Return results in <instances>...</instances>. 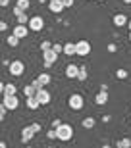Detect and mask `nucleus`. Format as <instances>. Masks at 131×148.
Masks as SVG:
<instances>
[{
	"label": "nucleus",
	"mask_w": 131,
	"mask_h": 148,
	"mask_svg": "<svg viewBox=\"0 0 131 148\" xmlns=\"http://www.w3.org/2000/svg\"><path fill=\"white\" fill-rule=\"evenodd\" d=\"M68 104H70V108L71 110H81L83 106H85V100H83V96L81 94H71L70 96V100H68Z\"/></svg>",
	"instance_id": "obj_6"
},
{
	"label": "nucleus",
	"mask_w": 131,
	"mask_h": 148,
	"mask_svg": "<svg viewBox=\"0 0 131 148\" xmlns=\"http://www.w3.org/2000/svg\"><path fill=\"white\" fill-rule=\"evenodd\" d=\"M48 48H52V42H48V40H43V42H41V50H48Z\"/></svg>",
	"instance_id": "obj_27"
},
{
	"label": "nucleus",
	"mask_w": 131,
	"mask_h": 148,
	"mask_svg": "<svg viewBox=\"0 0 131 148\" xmlns=\"http://www.w3.org/2000/svg\"><path fill=\"white\" fill-rule=\"evenodd\" d=\"M127 27H129V31H131V19H127Z\"/></svg>",
	"instance_id": "obj_40"
},
{
	"label": "nucleus",
	"mask_w": 131,
	"mask_h": 148,
	"mask_svg": "<svg viewBox=\"0 0 131 148\" xmlns=\"http://www.w3.org/2000/svg\"><path fill=\"white\" fill-rule=\"evenodd\" d=\"M27 148H33V146H27Z\"/></svg>",
	"instance_id": "obj_43"
},
{
	"label": "nucleus",
	"mask_w": 131,
	"mask_h": 148,
	"mask_svg": "<svg viewBox=\"0 0 131 148\" xmlns=\"http://www.w3.org/2000/svg\"><path fill=\"white\" fill-rule=\"evenodd\" d=\"M39 2H41V4H44V2H46V0H39Z\"/></svg>",
	"instance_id": "obj_41"
},
{
	"label": "nucleus",
	"mask_w": 131,
	"mask_h": 148,
	"mask_svg": "<svg viewBox=\"0 0 131 148\" xmlns=\"http://www.w3.org/2000/svg\"><path fill=\"white\" fill-rule=\"evenodd\" d=\"M94 123H97V121H94V117H85V119L81 121V125L85 127V129H93Z\"/></svg>",
	"instance_id": "obj_18"
},
{
	"label": "nucleus",
	"mask_w": 131,
	"mask_h": 148,
	"mask_svg": "<svg viewBox=\"0 0 131 148\" xmlns=\"http://www.w3.org/2000/svg\"><path fill=\"white\" fill-rule=\"evenodd\" d=\"M114 25L116 27H123V25H127V16L125 14H116L114 16Z\"/></svg>",
	"instance_id": "obj_14"
},
{
	"label": "nucleus",
	"mask_w": 131,
	"mask_h": 148,
	"mask_svg": "<svg viewBox=\"0 0 131 148\" xmlns=\"http://www.w3.org/2000/svg\"><path fill=\"white\" fill-rule=\"evenodd\" d=\"M62 52H64V54H68V56H73V54H75V42H66V44H62Z\"/></svg>",
	"instance_id": "obj_16"
},
{
	"label": "nucleus",
	"mask_w": 131,
	"mask_h": 148,
	"mask_svg": "<svg viewBox=\"0 0 131 148\" xmlns=\"http://www.w3.org/2000/svg\"><path fill=\"white\" fill-rule=\"evenodd\" d=\"M10 4V0H0V8H4V6Z\"/></svg>",
	"instance_id": "obj_36"
},
{
	"label": "nucleus",
	"mask_w": 131,
	"mask_h": 148,
	"mask_svg": "<svg viewBox=\"0 0 131 148\" xmlns=\"http://www.w3.org/2000/svg\"><path fill=\"white\" fill-rule=\"evenodd\" d=\"M35 98H37V102L41 106H46L50 102V92H48V90H44V87H43V88H39L37 92H35Z\"/></svg>",
	"instance_id": "obj_7"
},
{
	"label": "nucleus",
	"mask_w": 131,
	"mask_h": 148,
	"mask_svg": "<svg viewBox=\"0 0 131 148\" xmlns=\"http://www.w3.org/2000/svg\"><path fill=\"white\" fill-rule=\"evenodd\" d=\"M43 58H44V66L50 67L56 60H58V54H56L52 48H48V50H44V52H43Z\"/></svg>",
	"instance_id": "obj_8"
},
{
	"label": "nucleus",
	"mask_w": 131,
	"mask_h": 148,
	"mask_svg": "<svg viewBox=\"0 0 131 148\" xmlns=\"http://www.w3.org/2000/svg\"><path fill=\"white\" fill-rule=\"evenodd\" d=\"M35 81L39 83V87L43 88V87H46V85H48V83L52 81V77H50V73H41V75H39L37 79H35Z\"/></svg>",
	"instance_id": "obj_12"
},
{
	"label": "nucleus",
	"mask_w": 131,
	"mask_h": 148,
	"mask_svg": "<svg viewBox=\"0 0 131 148\" xmlns=\"http://www.w3.org/2000/svg\"><path fill=\"white\" fill-rule=\"evenodd\" d=\"M116 50H118L116 44H108V52H116Z\"/></svg>",
	"instance_id": "obj_34"
},
{
	"label": "nucleus",
	"mask_w": 131,
	"mask_h": 148,
	"mask_svg": "<svg viewBox=\"0 0 131 148\" xmlns=\"http://www.w3.org/2000/svg\"><path fill=\"white\" fill-rule=\"evenodd\" d=\"M60 123H62V121H60V119H54V121H52V129H56V127L60 125Z\"/></svg>",
	"instance_id": "obj_35"
},
{
	"label": "nucleus",
	"mask_w": 131,
	"mask_h": 148,
	"mask_svg": "<svg viewBox=\"0 0 131 148\" xmlns=\"http://www.w3.org/2000/svg\"><path fill=\"white\" fill-rule=\"evenodd\" d=\"M46 2H50V0H46Z\"/></svg>",
	"instance_id": "obj_44"
},
{
	"label": "nucleus",
	"mask_w": 131,
	"mask_h": 148,
	"mask_svg": "<svg viewBox=\"0 0 131 148\" xmlns=\"http://www.w3.org/2000/svg\"><path fill=\"white\" fill-rule=\"evenodd\" d=\"M16 17H17V23H19V25H27L29 16L25 14V12H21V14H19V16H16Z\"/></svg>",
	"instance_id": "obj_21"
},
{
	"label": "nucleus",
	"mask_w": 131,
	"mask_h": 148,
	"mask_svg": "<svg viewBox=\"0 0 131 148\" xmlns=\"http://www.w3.org/2000/svg\"><path fill=\"white\" fill-rule=\"evenodd\" d=\"M16 92H17V88H16V85H14V83L4 85V92H2V94H16Z\"/></svg>",
	"instance_id": "obj_19"
},
{
	"label": "nucleus",
	"mask_w": 131,
	"mask_h": 148,
	"mask_svg": "<svg viewBox=\"0 0 131 148\" xmlns=\"http://www.w3.org/2000/svg\"><path fill=\"white\" fill-rule=\"evenodd\" d=\"M2 104H4L6 110H16L17 106H19V98H17L16 94H4V100H2Z\"/></svg>",
	"instance_id": "obj_5"
},
{
	"label": "nucleus",
	"mask_w": 131,
	"mask_h": 148,
	"mask_svg": "<svg viewBox=\"0 0 131 148\" xmlns=\"http://www.w3.org/2000/svg\"><path fill=\"white\" fill-rule=\"evenodd\" d=\"M25 106H27L29 110H37L41 104L37 102V98H35V96H27V100H25Z\"/></svg>",
	"instance_id": "obj_17"
},
{
	"label": "nucleus",
	"mask_w": 131,
	"mask_h": 148,
	"mask_svg": "<svg viewBox=\"0 0 131 148\" xmlns=\"http://www.w3.org/2000/svg\"><path fill=\"white\" fill-rule=\"evenodd\" d=\"M2 92H4V83L0 81V94H2Z\"/></svg>",
	"instance_id": "obj_38"
},
{
	"label": "nucleus",
	"mask_w": 131,
	"mask_h": 148,
	"mask_svg": "<svg viewBox=\"0 0 131 148\" xmlns=\"http://www.w3.org/2000/svg\"><path fill=\"white\" fill-rule=\"evenodd\" d=\"M8 69H10V75L14 77H21L23 71H25V66H23L21 60H12L10 66H8Z\"/></svg>",
	"instance_id": "obj_2"
},
{
	"label": "nucleus",
	"mask_w": 131,
	"mask_h": 148,
	"mask_svg": "<svg viewBox=\"0 0 131 148\" xmlns=\"http://www.w3.org/2000/svg\"><path fill=\"white\" fill-rule=\"evenodd\" d=\"M0 148H8V146H6V143H2V140H0Z\"/></svg>",
	"instance_id": "obj_39"
},
{
	"label": "nucleus",
	"mask_w": 131,
	"mask_h": 148,
	"mask_svg": "<svg viewBox=\"0 0 131 148\" xmlns=\"http://www.w3.org/2000/svg\"><path fill=\"white\" fill-rule=\"evenodd\" d=\"M35 92H37V90H35V87H33V85L23 87V94H25V96H35Z\"/></svg>",
	"instance_id": "obj_23"
},
{
	"label": "nucleus",
	"mask_w": 131,
	"mask_h": 148,
	"mask_svg": "<svg viewBox=\"0 0 131 148\" xmlns=\"http://www.w3.org/2000/svg\"><path fill=\"white\" fill-rule=\"evenodd\" d=\"M127 75H129V73H127V69H123V67L116 69V77H118V79H121V81H123V79H127Z\"/></svg>",
	"instance_id": "obj_22"
},
{
	"label": "nucleus",
	"mask_w": 131,
	"mask_h": 148,
	"mask_svg": "<svg viewBox=\"0 0 131 148\" xmlns=\"http://www.w3.org/2000/svg\"><path fill=\"white\" fill-rule=\"evenodd\" d=\"M48 8H50L52 14H62V12H64V4H62V0H50Z\"/></svg>",
	"instance_id": "obj_10"
},
{
	"label": "nucleus",
	"mask_w": 131,
	"mask_h": 148,
	"mask_svg": "<svg viewBox=\"0 0 131 148\" xmlns=\"http://www.w3.org/2000/svg\"><path fill=\"white\" fill-rule=\"evenodd\" d=\"M4 31H8V23L4 19H0V33H4Z\"/></svg>",
	"instance_id": "obj_29"
},
{
	"label": "nucleus",
	"mask_w": 131,
	"mask_h": 148,
	"mask_svg": "<svg viewBox=\"0 0 131 148\" xmlns=\"http://www.w3.org/2000/svg\"><path fill=\"white\" fill-rule=\"evenodd\" d=\"M94 102H97L98 106H104L106 102H108V92H106V90H100V92L94 96Z\"/></svg>",
	"instance_id": "obj_15"
},
{
	"label": "nucleus",
	"mask_w": 131,
	"mask_h": 148,
	"mask_svg": "<svg viewBox=\"0 0 131 148\" xmlns=\"http://www.w3.org/2000/svg\"><path fill=\"white\" fill-rule=\"evenodd\" d=\"M33 137H35V133H33L31 127H23V131H21V143H23V144H27Z\"/></svg>",
	"instance_id": "obj_11"
},
{
	"label": "nucleus",
	"mask_w": 131,
	"mask_h": 148,
	"mask_svg": "<svg viewBox=\"0 0 131 148\" xmlns=\"http://www.w3.org/2000/svg\"><path fill=\"white\" fill-rule=\"evenodd\" d=\"M77 79H79V81H85V79H87V67H85V66H83V67H79Z\"/></svg>",
	"instance_id": "obj_25"
},
{
	"label": "nucleus",
	"mask_w": 131,
	"mask_h": 148,
	"mask_svg": "<svg viewBox=\"0 0 131 148\" xmlns=\"http://www.w3.org/2000/svg\"><path fill=\"white\" fill-rule=\"evenodd\" d=\"M52 50H54L56 54H60L62 52V44H52Z\"/></svg>",
	"instance_id": "obj_32"
},
{
	"label": "nucleus",
	"mask_w": 131,
	"mask_h": 148,
	"mask_svg": "<svg viewBox=\"0 0 131 148\" xmlns=\"http://www.w3.org/2000/svg\"><path fill=\"white\" fill-rule=\"evenodd\" d=\"M54 133H56V138H58V140L68 143V140H71V137H73V127H71L70 123H60V125L54 129Z\"/></svg>",
	"instance_id": "obj_1"
},
{
	"label": "nucleus",
	"mask_w": 131,
	"mask_h": 148,
	"mask_svg": "<svg viewBox=\"0 0 131 148\" xmlns=\"http://www.w3.org/2000/svg\"><path fill=\"white\" fill-rule=\"evenodd\" d=\"M29 127L33 129V133H35V135H37V133H41V123H31Z\"/></svg>",
	"instance_id": "obj_28"
},
{
	"label": "nucleus",
	"mask_w": 131,
	"mask_h": 148,
	"mask_svg": "<svg viewBox=\"0 0 131 148\" xmlns=\"http://www.w3.org/2000/svg\"><path fill=\"white\" fill-rule=\"evenodd\" d=\"M100 2H104V0H100Z\"/></svg>",
	"instance_id": "obj_45"
},
{
	"label": "nucleus",
	"mask_w": 131,
	"mask_h": 148,
	"mask_svg": "<svg viewBox=\"0 0 131 148\" xmlns=\"http://www.w3.org/2000/svg\"><path fill=\"white\" fill-rule=\"evenodd\" d=\"M43 27H44V19L41 16H33V17H29V21H27V29L29 31H43Z\"/></svg>",
	"instance_id": "obj_3"
},
{
	"label": "nucleus",
	"mask_w": 131,
	"mask_h": 148,
	"mask_svg": "<svg viewBox=\"0 0 131 148\" xmlns=\"http://www.w3.org/2000/svg\"><path fill=\"white\" fill-rule=\"evenodd\" d=\"M116 148H131V138H121L116 143Z\"/></svg>",
	"instance_id": "obj_20"
},
{
	"label": "nucleus",
	"mask_w": 131,
	"mask_h": 148,
	"mask_svg": "<svg viewBox=\"0 0 131 148\" xmlns=\"http://www.w3.org/2000/svg\"><path fill=\"white\" fill-rule=\"evenodd\" d=\"M21 12H23V10H19V8H17V6H16V8H14V16H19Z\"/></svg>",
	"instance_id": "obj_37"
},
{
	"label": "nucleus",
	"mask_w": 131,
	"mask_h": 148,
	"mask_svg": "<svg viewBox=\"0 0 131 148\" xmlns=\"http://www.w3.org/2000/svg\"><path fill=\"white\" fill-rule=\"evenodd\" d=\"M73 2H75V0H62L64 8H71V6H73Z\"/></svg>",
	"instance_id": "obj_30"
},
{
	"label": "nucleus",
	"mask_w": 131,
	"mask_h": 148,
	"mask_svg": "<svg viewBox=\"0 0 131 148\" xmlns=\"http://www.w3.org/2000/svg\"><path fill=\"white\" fill-rule=\"evenodd\" d=\"M75 54L81 56V58L89 56L91 54V42H89V40H79V42H75Z\"/></svg>",
	"instance_id": "obj_4"
},
{
	"label": "nucleus",
	"mask_w": 131,
	"mask_h": 148,
	"mask_svg": "<svg viewBox=\"0 0 131 148\" xmlns=\"http://www.w3.org/2000/svg\"><path fill=\"white\" fill-rule=\"evenodd\" d=\"M6 112H8V110H6V108H4V104H0V121L4 119V115H6Z\"/></svg>",
	"instance_id": "obj_31"
},
{
	"label": "nucleus",
	"mask_w": 131,
	"mask_h": 148,
	"mask_svg": "<svg viewBox=\"0 0 131 148\" xmlns=\"http://www.w3.org/2000/svg\"><path fill=\"white\" fill-rule=\"evenodd\" d=\"M17 8H19V10H23V12H25V10H27V8H29V6H31V2H29V0H17Z\"/></svg>",
	"instance_id": "obj_24"
},
{
	"label": "nucleus",
	"mask_w": 131,
	"mask_h": 148,
	"mask_svg": "<svg viewBox=\"0 0 131 148\" xmlns=\"http://www.w3.org/2000/svg\"><path fill=\"white\" fill-rule=\"evenodd\" d=\"M12 35H14V37H17L19 40H21V38H25V37L29 35L27 25H19V23H17L16 27H14V31H12Z\"/></svg>",
	"instance_id": "obj_9"
},
{
	"label": "nucleus",
	"mask_w": 131,
	"mask_h": 148,
	"mask_svg": "<svg viewBox=\"0 0 131 148\" xmlns=\"http://www.w3.org/2000/svg\"><path fill=\"white\" fill-rule=\"evenodd\" d=\"M8 44H10L12 48H16L17 44H19V38H17V37H14V35H10V37H8Z\"/></svg>",
	"instance_id": "obj_26"
},
{
	"label": "nucleus",
	"mask_w": 131,
	"mask_h": 148,
	"mask_svg": "<svg viewBox=\"0 0 131 148\" xmlns=\"http://www.w3.org/2000/svg\"><path fill=\"white\" fill-rule=\"evenodd\" d=\"M77 73H79V66H75V64H70L66 67V75L70 79H77Z\"/></svg>",
	"instance_id": "obj_13"
},
{
	"label": "nucleus",
	"mask_w": 131,
	"mask_h": 148,
	"mask_svg": "<svg viewBox=\"0 0 131 148\" xmlns=\"http://www.w3.org/2000/svg\"><path fill=\"white\" fill-rule=\"evenodd\" d=\"M129 40H131V31H129Z\"/></svg>",
	"instance_id": "obj_42"
},
{
	"label": "nucleus",
	"mask_w": 131,
	"mask_h": 148,
	"mask_svg": "<svg viewBox=\"0 0 131 148\" xmlns=\"http://www.w3.org/2000/svg\"><path fill=\"white\" fill-rule=\"evenodd\" d=\"M46 137H48L50 140H54V138H56V133H54V129H52V131H48V135H46Z\"/></svg>",
	"instance_id": "obj_33"
}]
</instances>
